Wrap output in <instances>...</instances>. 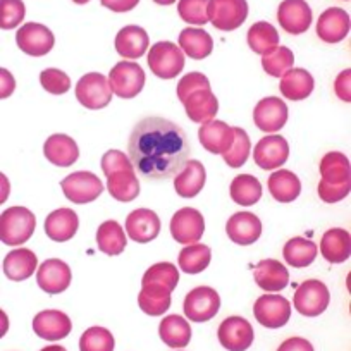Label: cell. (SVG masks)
<instances>
[{
	"label": "cell",
	"mask_w": 351,
	"mask_h": 351,
	"mask_svg": "<svg viewBox=\"0 0 351 351\" xmlns=\"http://www.w3.org/2000/svg\"><path fill=\"white\" fill-rule=\"evenodd\" d=\"M191 143L180 124L164 117H145L131 131L128 154L134 172L147 181H167L190 158Z\"/></svg>",
	"instance_id": "cell-1"
},
{
	"label": "cell",
	"mask_w": 351,
	"mask_h": 351,
	"mask_svg": "<svg viewBox=\"0 0 351 351\" xmlns=\"http://www.w3.org/2000/svg\"><path fill=\"white\" fill-rule=\"evenodd\" d=\"M36 219L32 210L25 207H11L0 217V239L4 245H25L33 236Z\"/></svg>",
	"instance_id": "cell-2"
},
{
	"label": "cell",
	"mask_w": 351,
	"mask_h": 351,
	"mask_svg": "<svg viewBox=\"0 0 351 351\" xmlns=\"http://www.w3.org/2000/svg\"><path fill=\"white\" fill-rule=\"evenodd\" d=\"M148 67L160 80H174L184 67V52L172 42H158L148 52Z\"/></svg>",
	"instance_id": "cell-3"
},
{
	"label": "cell",
	"mask_w": 351,
	"mask_h": 351,
	"mask_svg": "<svg viewBox=\"0 0 351 351\" xmlns=\"http://www.w3.org/2000/svg\"><path fill=\"white\" fill-rule=\"evenodd\" d=\"M112 86L109 80L100 73H88L77 81L76 99L83 107L90 110L104 109L112 100Z\"/></svg>",
	"instance_id": "cell-4"
},
{
	"label": "cell",
	"mask_w": 351,
	"mask_h": 351,
	"mask_svg": "<svg viewBox=\"0 0 351 351\" xmlns=\"http://www.w3.org/2000/svg\"><path fill=\"white\" fill-rule=\"evenodd\" d=\"M109 83L121 99H134L145 86V71L140 64L121 60L110 69Z\"/></svg>",
	"instance_id": "cell-5"
},
{
	"label": "cell",
	"mask_w": 351,
	"mask_h": 351,
	"mask_svg": "<svg viewBox=\"0 0 351 351\" xmlns=\"http://www.w3.org/2000/svg\"><path fill=\"white\" fill-rule=\"evenodd\" d=\"M60 188H62L67 200L76 205H84L97 200L102 195L104 183L93 172L77 171L67 176L66 180H62Z\"/></svg>",
	"instance_id": "cell-6"
},
{
	"label": "cell",
	"mask_w": 351,
	"mask_h": 351,
	"mask_svg": "<svg viewBox=\"0 0 351 351\" xmlns=\"http://www.w3.org/2000/svg\"><path fill=\"white\" fill-rule=\"evenodd\" d=\"M248 18L246 0H210L208 21L221 32L238 29Z\"/></svg>",
	"instance_id": "cell-7"
},
{
	"label": "cell",
	"mask_w": 351,
	"mask_h": 351,
	"mask_svg": "<svg viewBox=\"0 0 351 351\" xmlns=\"http://www.w3.org/2000/svg\"><path fill=\"white\" fill-rule=\"evenodd\" d=\"M183 308L184 315L191 322H207L217 315L221 308V296L208 286H198L188 293Z\"/></svg>",
	"instance_id": "cell-8"
},
{
	"label": "cell",
	"mask_w": 351,
	"mask_h": 351,
	"mask_svg": "<svg viewBox=\"0 0 351 351\" xmlns=\"http://www.w3.org/2000/svg\"><path fill=\"white\" fill-rule=\"evenodd\" d=\"M295 308L305 317H317L324 313L329 306L330 295L327 286L317 279H308L302 282L295 291Z\"/></svg>",
	"instance_id": "cell-9"
},
{
	"label": "cell",
	"mask_w": 351,
	"mask_h": 351,
	"mask_svg": "<svg viewBox=\"0 0 351 351\" xmlns=\"http://www.w3.org/2000/svg\"><path fill=\"white\" fill-rule=\"evenodd\" d=\"M253 315L260 326L267 329H279L286 326L291 317V305L281 295H262L253 305Z\"/></svg>",
	"instance_id": "cell-10"
},
{
	"label": "cell",
	"mask_w": 351,
	"mask_h": 351,
	"mask_svg": "<svg viewBox=\"0 0 351 351\" xmlns=\"http://www.w3.org/2000/svg\"><path fill=\"white\" fill-rule=\"evenodd\" d=\"M205 232L204 215L197 208L184 207L171 219V234L180 245H195Z\"/></svg>",
	"instance_id": "cell-11"
},
{
	"label": "cell",
	"mask_w": 351,
	"mask_h": 351,
	"mask_svg": "<svg viewBox=\"0 0 351 351\" xmlns=\"http://www.w3.org/2000/svg\"><path fill=\"white\" fill-rule=\"evenodd\" d=\"M16 42H18L19 49L28 56L42 57L53 49L56 36L45 25L26 23L16 33Z\"/></svg>",
	"instance_id": "cell-12"
},
{
	"label": "cell",
	"mask_w": 351,
	"mask_h": 351,
	"mask_svg": "<svg viewBox=\"0 0 351 351\" xmlns=\"http://www.w3.org/2000/svg\"><path fill=\"white\" fill-rule=\"evenodd\" d=\"M289 145L281 134H269L263 136L253 148V160L263 171L278 169L288 160Z\"/></svg>",
	"instance_id": "cell-13"
},
{
	"label": "cell",
	"mask_w": 351,
	"mask_h": 351,
	"mask_svg": "<svg viewBox=\"0 0 351 351\" xmlns=\"http://www.w3.org/2000/svg\"><path fill=\"white\" fill-rule=\"evenodd\" d=\"M219 341L229 351H246L255 339L252 324L243 317H228L217 330Z\"/></svg>",
	"instance_id": "cell-14"
},
{
	"label": "cell",
	"mask_w": 351,
	"mask_h": 351,
	"mask_svg": "<svg viewBox=\"0 0 351 351\" xmlns=\"http://www.w3.org/2000/svg\"><path fill=\"white\" fill-rule=\"evenodd\" d=\"M253 121L263 133H278L286 126L288 121V106L278 97L262 99L253 110Z\"/></svg>",
	"instance_id": "cell-15"
},
{
	"label": "cell",
	"mask_w": 351,
	"mask_h": 351,
	"mask_svg": "<svg viewBox=\"0 0 351 351\" xmlns=\"http://www.w3.org/2000/svg\"><path fill=\"white\" fill-rule=\"evenodd\" d=\"M278 21L289 35H302L312 26V9L305 0H285L279 5Z\"/></svg>",
	"instance_id": "cell-16"
},
{
	"label": "cell",
	"mask_w": 351,
	"mask_h": 351,
	"mask_svg": "<svg viewBox=\"0 0 351 351\" xmlns=\"http://www.w3.org/2000/svg\"><path fill=\"white\" fill-rule=\"evenodd\" d=\"M71 279L73 274L69 265L59 258L45 260L36 272V282L49 295H59L66 291L71 285Z\"/></svg>",
	"instance_id": "cell-17"
},
{
	"label": "cell",
	"mask_w": 351,
	"mask_h": 351,
	"mask_svg": "<svg viewBox=\"0 0 351 351\" xmlns=\"http://www.w3.org/2000/svg\"><path fill=\"white\" fill-rule=\"evenodd\" d=\"M73 324L60 310H43L33 319V330L45 341H60L69 336Z\"/></svg>",
	"instance_id": "cell-18"
},
{
	"label": "cell",
	"mask_w": 351,
	"mask_h": 351,
	"mask_svg": "<svg viewBox=\"0 0 351 351\" xmlns=\"http://www.w3.org/2000/svg\"><path fill=\"white\" fill-rule=\"evenodd\" d=\"M350 33V16L341 8H329L317 21V35L326 43H339Z\"/></svg>",
	"instance_id": "cell-19"
},
{
	"label": "cell",
	"mask_w": 351,
	"mask_h": 351,
	"mask_svg": "<svg viewBox=\"0 0 351 351\" xmlns=\"http://www.w3.org/2000/svg\"><path fill=\"white\" fill-rule=\"evenodd\" d=\"M126 231L133 241L150 243L160 232V219L154 210L136 208L126 219Z\"/></svg>",
	"instance_id": "cell-20"
},
{
	"label": "cell",
	"mask_w": 351,
	"mask_h": 351,
	"mask_svg": "<svg viewBox=\"0 0 351 351\" xmlns=\"http://www.w3.org/2000/svg\"><path fill=\"white\" fill-rule=\"evenodd\" d=\"M229 239L236 245H253L262 234V222L252 212H238L226 224Z\"/></svg>",
	"instance_id": "cell-21"
},
{
	"label": "cell",
	"mask_w": 351,
	"mask_h": 351,
	"mask_svg": "<svg viewBox=\"0 0 351 351\" xmlns=\"http://www.w3.org/2000/svg\"><path fill=\"white\" fill-rule=\"evenodd\" d=\"M198 138L205 150L210 154H226L234 143V128L224 121H208L198 130Z\"/></svg>",
	"instance_id": "cell-22"
},
{
	"label": "cell",
	"mask_w": 351,
	"mask_h": 351,
	"mask_svg": "<svg viewBox=\"0 0 351 351\" xmlns=\"http://www.w3.org/2000/svg\"><path fill=\"white\" fill-rule=\"evenodd\" d=\"M253 278H255L258 288H262L263 291L278 293L288 286L289 272L285 263L274 258H267L258 262L255 272H253Z\"/></svg>",
	"instance_id": "cell-23"
},
{
	"label": "cell",
	"mask_w": 351,
	"mask_h": 351,
	"mask_svg": "<svg viewBox=\"0 0 351 351\" xmlns=\"http://www.w3.org/2000/svg\"><path fill=\"white\" fill-rule=\"evenodd\" d=\"M80 217L71 208H57L45 219V232L52 241L66 243L76 236Z\"/></svg>",
	"instance_id": "cell-24"
},
{
	"label": "cell",
	"mask_w": 351,
	"mask_h": 351,
	"mask_svg": "<svg viewBox=\"0 0 351 351\" xmlns=\"http://www.w3.org/2000/svg\"><path fill=\"white\" fill-rule=\"evenodd\" d=\"M320 176L327 186H351L350 160L341 152H329L320 160Z\"/></svg>",
	"instance_id": "cell-25"
},
{
	"label": "cell",
	"mask_w": 351,
	"mask_h": 351,
	"mask_svg": "<svg viewBox=\"0 0 351 351\" xmlns=\"http://www.w3.org/2000/svg\"><path fill=\"white\" fill-rule=\"evenodd\" d=\"M205 180H207V172L204 164L200 160H188L180 174H176L174 190L180 197L193 198L204 190Z\"/></svg>",
	"instance_id": "cell-26"
},
{
	"label": "cell",
	"mask_w": 351,
	"mask_h": 351,
	"mask_svg": "<svg viewBox=\"0 0 351 351\" xmlns=\"http://www.w3.org/2000/svg\"><path fill=\"white\" fill-rule=\"evenodd\" d=\"M313 88H315V80L312 74L306 69H293V67L282 74L279 84L282 95L293 102L308 99L313 93Z\"/></svg>",
	"instance_id": "cell-27"
},
{
	"label": "cell",
	"mask_w": 351,
	"mask_h": 351,
	"mask_svg": "<svg viewBox=\"0 0 351 351\" xmlns=\"http://www.w3.org/2000/svg\"><path fill=\"white\" fill-rule=\"evenodd\" d=\"M43 154L57 167H69L80 158V148L76 141L67 134H52L45 141Z\"/></svg>",
	"instance_id": "cell-28"
},
{
	"label": "cell",
	"mask_w": 351,
	"mask_h": 351,
	"mask_svg": "<svg viewBox=\"0 0 351 351\" xmlns=\"http://www.w3.org/2000/svg\"><path fill=\"white\" fill-rule=\"evenodd\" d=\"M148 33L141 26H124L116 35V50L126 59H140L148 50Z\"/></svg>",
	"instance_id": "cell-29"
},
{
	"label": "cell",
	"mask_w": 351,
	"mask_h": 351,
	"mask_svg": "<svg viewBox=\"0 0 351 351\" xmlns=\"http://www.w3.org/2000/svg\"><path fill=\"white\" fill-rule=\"evenodd\" d=\"M186 116L193 123L205 124L217 116L219 102L212 90H198L183 102Z\"/></svg>",
	"instance_id": "cell-30"
},
{
	"label": "cell",
	"mask_w": 351,
	"mask_h": 351,
	"mask_svg": "<svg viewBox=\"0 0 351 351\" xmlns=\"http://www.w3.org/2000/svg\"><path fill=\"white\" fill-rule=\"evenodd\" d=\"M36 265H38V258L35 253L28 248H18L12 250L9 255L4 258V274L8 276L11 281H25V279L32 278L36 272Z\"/></svg>",
	"instance_id": "cell-31"
},
{
	"label": "cell",
	"mask_w": 351,
	"mask_h": 351,
	"mask_svg": "<svg viewBox=\"0 0 351 351\" xmlns=\"http://www.w3.org/2000/svg\"><path fill=\"white\" fill-rule=\"evenodd\" d=\"M320 252L322 256L330 263H343L350 258L351 252V236L346 229L334 228L329 229L322 236L320 241Z\"/></svg>",
	"instance_id": "cell-32"
},
{
	"label": "cell",
	"mask_w": 351,
	"mask_h": 351,
	"mask_svg": "<svg viewBox=\"0 0 351 351\" xmlns=\"http://www.w3.org/2000/svg\"><path fill=\"white\" fill-rule=\"evenodd\" d=\"M171 293L172 291L167 286L155 285V282L141 285V291L138 295V305H140L141 312L152 317L165 313L171 306Z\"/></svg>",
	"instance_id": "cell-33"
},
{
	"label": "cell",
	"mask_w": 351,
	"mask_h": 351,
	"mask_svg": "<svg viewBox=\"0 0 351 351\" xmlns=\"http://www.w3.org/2000/svg\"><path fill=\"white\" fill-rule=\"evenodd\" d=\"M269 191H271L272 198L281 204H291L302 193V183H300V178L291 171H281L272 172V176H269Z\"/></svg>",
	"instance_id": "cell-34"
},
{
	"label": "cell",
	"mask_w": 351,
	"mask_h": 351,
	"mask_svg": "<svg viewBox=\"0 0 351 351\" xmlns=\"http://www.w3.org/2000/svg\"><path fill=\"white\" fill-rule=\"evenodd\" d=\"M160 339L169 348H186L191 341V327L181 315H167L158 326Z\"/></svg>",
	"instance_id": "cell-35"
},
{
	"label": "cell",
	"mask_w": 351,
	"mask_h": 351,
	"mask_svg": "<svg viewBox=\"0 0 351 351\" xmlns=\"http://www.w3.org/2000/svg\"><path fill=\"white\" fill-rule=\"evenodd\" d=\"M180 49L191 59L202 60L212 53L214 40L205 29L186 28L180 33Z\"/></svg>",
	"instance_id": "cell-36"
},
{
	"label": "cell",
	"mask_w": 351,
	"mask_h": 351,
	"mask_svg": "<svg viewBox=\"0 0 351 351\" xmlns=\"http://www.w3.org/2000/svg\"><path fill=\"white\" fill-rule=\"evenodd\" d=\"M107 191L117 202H133L140 195V181L134 171H117L107 176Z\"/></svg>",
	"instance_id": "cell-37"
},
{
	"label": "cell",
	"mask_w": 351,
	"mask_h": 351,
	"mask_svg": "<svg viewBox=\"0 0 351 351\" xmlns=\"http://www.w3.org/2000/svg\"><path fill=\"white\" fill-rule=\"evenodd\" d=\"M97 245L102 253L109 256L121 255L128 245L124 229L121 228L119 222L106 221L97 231Z\"/></svg>",
	"instance_id": "cell-38"
},
{
	"label": "cell",
	"mask_w": 351,
	"mask_h": 351,
	"mask_svg": "<svg viewBox=\"0 0 351 351\" xmlns=\"http://www.w3.org/2000/svg\"><path fill=\"white\" fill-rule=\"evenodd\" d=\"M229 193L234 204L250 207L262 198V184L252 174H239L231 181Z\"/></svg>",
	"instance_id": "cell-39"
},
{
	"label": "cell",
	"mask_w": 351,
	"mask_h": 351,
	"mask_svg": "<svg viewBox=\"0 0 351 351\" xmlns=\"http://www.w3.org/2000/svg\"><path fill=\"white\" fill-rule=\"evenodd\" d=\"M246 38H248L250 49L255 53H260V56L271 52L276 47H279L278 29L267 21L255 23V25L248 29Z\"/></svg>",
	"instance_id": "cell-40"
},
{
	"label": "cell",
	"mask_w": 351,
	"mask_h": 351,
	"mask_svg": "<svg viewBox=\"0 0 351 351\" xmlns=\"http://www.w3.org/2000/svg\"><path fill=\"white\" fill-rule=\"evenodd\" d=\"M282 255L291 267H308L317 258V245L305 238H291L285 245Z\"/></svg>",
	"instance_id": "cell-41"
},
{
	"label": "cell",
	"mask_w": 351,
	"mask_h": 351,
	"mask_svg": "<svg viewBox=\"0 0 351 351\" xmlns=\"http://www.w3.org/2000/svg\"><path fill=\"white\" fill-rule=\"evenodd\" d=\"M210 258V248L207 245L195 243V245H188L181 250L178 263H180L181 271L186 272V274H200L208 267Z\"/></svg>",
	"instance_id": "cell-42"
},
{
	"label": "cell",
	"mask_w": 351,
	"mask_h": 351,
	"mask_svg": "<svg viewBox=\"0 0 351 351\" xmlns=\"http://www.w3.org/2000/svg\"><path fill=\"white\" fill-rule=\"evenodd\" d=\"M295 64V56L288 47H276L271 52L262 56L263 71L272 77H281Z\"/></svg>",
	"instance_id": "cell-43"
},
{
	"label": "cell",
	"mask_w": 351,
	"mask_h": 351,
	"mask_svg": "<svg viewBox=\"0 0 351 351\" xmlns=\"http://www.w3.org/2000/svg\"><path fill=\"white\" fill-rule=\"evenodd\" d=\"M116 341L106 327H90L80 337V351H114Z\"/></svg>",
	"instance_id": "cell-44"
},
{
	"label": "cell",
	"mask_w": 351,
	"mask_h": 351,
	"mask_svg": "<svg viewBox=\"0 0 351 351\" xmlns=\"http://www.w3.org/2000/svg\"><path fill=\"white\" fill-rule=\"evenodd\" d=\"M148 282L167 286L171 291H174L178 282H180V271L176 269L174 263L158 262L155 263V265H152V267L143 274L141 285H148Z\"/></svg>",
	"instance_id": "cell-45"
},
{
	"label": "cell",
	"mask_w": 351,
	"mask_h": 351,
	"mask_svg": "<svg viewBox=\"0 0 351 351\" xmlns=\"http://www.w3.org/2000/svg\"><path fill=\"white\" fill-rule=\"evenodd\" d=\"M250 150H252V141H250L246 131L241 130V128H234V143L226 154H222V157H224V162L229 167L238 169L248 160Z\"/></svg>",
	"instance_id": "cell-46"
},
{
	"label": "cell",
	"mask_w": 351,
	"mask_h": 351,
	"mask_svg": "<svg viewBox=\"0 0 351 351\" xmlns=\"http://www.w3.org/2000/svg\"><path fill=\"white\" fill-rule=\"evenodd\" d=\"M208 4L210 0H180L178 12L188 25L204 26L208 23Z\"/></svg>",
	"instance_id": "cell-47"
},
{
	"label": "cell",
	"mask_w": 351,
	"mask_h": 351,
	"mask_svg": "<svg viewBox=\"0 0 351 351\" xmlns=\"http://www.w3.org/2000/svg\"><path fill=\"white\" fill-rule=\"evenodd\" d=\"M26 8L23 0H0V28L12 29L25 21Z\"/></svg>",
	"instance_id": "cell-48"
},
{
	"label": "cell",
	"mask_w": 351,
	"mask_h": 351,
	"mask_svg": "<svg viewBox=\"0 0 351 351\" xmlns=\"http://www.w3.org/2000/svg\"><path fill=\"white\" fill-rule=\"evenodd\" d=\"M40 83H42L43 90L52 95H64L69 92L71 88V77L67 76L64 71L60 69H45L40 74Z\"/></svg>",
	"instance_id": "cell-49"
},
{
	"label": "cell",
	"mask_w": 351,
	"mask_h": 351,
	"mask_svg": "<svg viewBox=\"0 0 351 351\" xmlns=\"http://www.w3.org/2000/svg\"><path fill=\"white\" fill-rule=\"evenodd\" d=\"M198 90H210V81L202 73H188L178 83V92L176 93H178V99L184 102L188 97L193 95Z\"/></svg>",
	"instance_id": "cell-50"
},
{
	"label": "cell",
	"mask_w": 351,
	"mask_h": 351,
	"mask_svg": "<svg viewBox=\"0 0 351 351\" xmlns=\"http://www.w3.org/2000/svg\"><path fill=\"white\" fill-rule=\"evenodd\" d=\"M102 171L106 176H110L117 171H134V167L126 154L119 150H109L102 157Z\"/></svg>",
	"instance_id": "cell-51"
},
{
	"label": "cell",
	"mask_w": 351,
	"mask_h": 351,
	"mask_svg": "<svg viewBox=\"0 0 351 351\" xmlns=\"http://www.w3.org/2000/svg\"><path fill=\"white\" fill-rule=\"evenodd\" d=\"M351 71L350 69H344L343 73L337 74L336 77V83H334V90H336V95L339 97L343 102H350L351 100Z\"/></svg>",
	"instance_id": "cell-52"
},
{
	"label": "cell",
	"mask_w": 351,
	"mask_h": 351,
	"mask_svg": "<svg viewBox=\"0 0 351 351\" xmlns=\"http://www.w3.org/2000/svg\"><path fill=\"white\" fill-rule=\"evenodd\" d=\"M278 351H315L313 350L312 343L306 341L305 337H289L285 343H281V346L278 348Z\"/></svg>",
	"instance_id": "cell-53"
},
{
	"label": "cell",
	"mask_w": 351,
	"mask_h": 351,
	"mask_svg": "<svg viewBox=\"0 0 351 351\" xmlns=\"http://www.w3.org/2000/svg\"><path fill=\"white\" fill-rule=\"evenodd\" d=\"M100 2H102L104 8L110 9L114 12H128L133 11L140 0H100Z\"/></svg>",
	"instance_id": "cell-54"
},
{
	"label": "cell",
	"mask_w": 351,
	"mask_h": 351,
	"mask_svg": "<svg viewBox=\"0 0 351 351\" xmlns=\"http://www.w3.org/2000/svg\"><path fill=\"white\" fill-rule=\"evenodd\" d=\"M0 74H2V90H0L2 93H0V97H2V99H8V97L12 95V92L16 90L14 76H12L8 69H2Z\"/></svg>",
	"instance_id": "cell-55"
},
{
	"label": "cell",
	"mask_w": 351,
	"mask_h": 351,
	"mask_svg": "<svg viewBox=\"0 0 351 351\" xmlns=\"http://www.w3.org/2000/svg\"><path fill=\"white\" fill-rule=\"evenodd\" d=\"M40 351H67V350L64 346H60V344H52V346L42 348Z\"/></svg>",
	"instance_id": "cell-56"
},
{
	"label": "cell",
	"mask_w": 351,
	"mask_h": 351,
	"mask_svg": "<svg viewBox=\"0 0 351 351\" xmlns=\"http://www.w3.org/2000/svg\"><path fill=\"white\" fill-rule=\"evenodd\" d=\"M154 2L158 5H172L176 0H154Z\"/></svg>",
	"instance_id": "cell-57"
},
{
	"label": "cell",
	"mask_w": 351,
	"mask_h": 351,
	"mask_svg": "<svg viewBox=\"0 0 351 351\" xmlns=\"http://www.w3.org/2000/svg\"><path fill=\"white\" fill-rule=\"evenodd\" d=\"M74 4H80V5H83V4H88V2H90V0H73Z\"/></svg>",
	"instance_id": "cell-58"
}]
</instances>
